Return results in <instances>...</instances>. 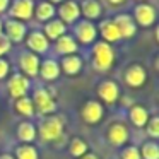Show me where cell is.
<instances>
[{
    "label": "cell",
    "mask_w": 159,
    "mask_h": 159,
    "mask_svg": "<svg viewBox=\"0 0 159 159\" xmlns=\"http://www.w3.org/2000/svg\"><path fill=\"white\" fill-rule=\"evenodd\" d=\"M115 63V50L104 41H96L93 45V67L98 72H108Z\"/></svg>",
    "instance_id": "cell-1"
},
{
    "label": "cell",
    "mask_w": 159,
    "mask_h": 159,
    "mask_svg": "<svg viewBox=\"0 0 159 159\" xmlns=\"http://www.w3.org/2000/svg\"><path fill=\"white\" fill-rule=\"evenodd\" d=\"M39 139L43 142H55L63 135V118L58 115H50V116H43L41 123H39L38 130Z\"/></svg>",
    "instance_id": "cell-2"
},
{
    "label": "cell",
    "mask_w": 159,
    "mask_h": 159,
    "mask_svg": "<svg viewBox=\"0 0 159 159\" xmlns=\"http://www.w3.org/2000/svg\"><path fill=\"white\" fill-rule=\"evenodd\" d=\"M33 106H34V113H39L41 116H50L55 115L57 111V103L53 99V96L50 94L48 89L45 87H36L33 91Z\"/></svg>",
    "instance_id": "cell-3"
},
{
    "label": "cell",
    "mask_w": 159,
    "mask_h": 159,
    "mask_svg": "<svg viewBox=\"0 0 159 159\" xmlns=\"http://www.w3.org/2000/svg\"><path fill=\"white\" fill-rule=\"evenodd\" d=\"M74 39L84 46L94 45L98 39V28L94 22L86 21V19H79L74 24Z\"/></svg>",
    "instance_id": "cell-4"
},
{
    "label": "cell",
    "mask_w": 159,
    "mask_h": 159,
    "mask_svg": "<svg viewBox=\"0 0 159 159\" xmlns=\"http://www.w3.org/2000/svg\"><path fill=\"white\" fill-rule=\"evenodd\" d=\"M34 0H12L9 5V19H16V21H29L33 19L34 14Z\"/></svg>",
    "instance_id": "cell-5"
},
{
    "label": "cell",
    "mask_w": 159,
    "mask_h": 159,
    "mask_svg": "<svg viewBox=\"0 0 159 159\" xmlns=\"http://www.w3.org/2000/svg\"><path fill=\"white\" fill-rule=\"evenodd\" d=\"M156 19H157V14H156L154 5L147 4V2H139L134 7V21L140 28H151V26H154Z\"/></svg>",
    "instance_id": "cell-6"
},
{
    "label": "cell",
    "mask_w": 159,
    "mask_h": 159,
    "mask_svg": "<svg viewBox=\"0 0 159 159\" xmlns=\"http://www.w3.org/2000/svg\"><path fill=\"white\" fill-rule=\"evenodd\" d=\"M106 139L113 147H123L130 139V130L123 121H115L108 127L106 130Z\"/></svg>",
    "instance_id": "cell-7"
},
{
    "label": "cell",
    "mask_w": 159,
    "mask_h": 159,
    "mask_svg": "<svg viewBox=\"0 0 159 159\" xmlns=\"http://www.w3.org/2000/svg\"><path fill=\"white\" fill-rule=\"evenodd\" d=\"M29 89H31V80L26 75H22L21 72H16L11 75V79H9V82H7V91L14 99L28 96Z\"/></svg>",
    "instance_id": "cell-8"
},
{
    "label": "cell",
    "mask_w": 159,
    "mask_h": 159,
    "mask_svg": "<svg viewBox=\"0 0 159 159\" xmlns=\"http://www.w3.org/2000/svg\"><path fill=\"white\" fill-rule=\"evenodd\" d=\"M17 63H19V70H21L22 75L31 79V77L38 75L41 58H39L38 55H34L33 52H22L21 55L17 57Z\"/></svg>",
    "instance_id": "cell-9"
},
{
    "label": "cell",
    "mask_w": 159,
    "mask_h": 159,
    "mask_svg": "<svg viewBox=\"0 0 159 159\" xmlns=\"http://www.w3.org/2000/svg\"><path fill=\"white\" fill-rule=\"evenodd\" d=\"M4 36L16 45L22 43L28 36V26L16 19H7V21H4Z\"/></svg>",
    "instance_id": "cell-10"
},
{
    "label": "cell",
    "mask_w": 159,
    "mask_h": 159,
    "mask_svg": "<svg viewBox=\"0 0 159 159\" xmlns=\"http://www.w3.org/2000/svg\"><path fill=\"white\" fill-rule=\"evenodd\" d=\"M57 16H58V19L65 26L75 24L80 19L79 2H75V0H65V2H62V4L58 5V9H57Z\"/></svg>",
    "instance_id": "cell-11"
},
{
    "label": "cell",
    "mask_w": 159,
    "mask_h": 159,
    "mask_svg": "<svg viewBox=\"0 0 159 159\" xmlns=\"http://www.w3.org/2000/svg\"><path fill=\"white\" fill-rule=\"evenodd\" d=\"M26 46L29 48V52H33L34 55H45V53H48L50 50V41L46 39V36L43 34V31H38V29H34V31L28 33V36H26Z\"/></svg>",
    "instance_id": "cell-12"
},
{
    "label": "cell",
    "mask_w": 159,
    "mask_h": 159,
    "mask_svg": "<svg viewBox=\"0 0 159 159\" xmlns=\"http://www.w3.org/2000/svg\"><path fill=\"white\" fill-rule=\"evenodd\" d=\"M123 79H125V84L132 89H139L145 84L147 80V72L145 69L140 65V63H132L123 74Z\"/></svg>",
    "instance_id": "cell-13"
},
{
    "label": "cell",
    "mask_w": 159,
    "mask_h": 159,
    "mask_svg": "<svg viewBox=\"0 0 159 159\" xmlns=\"http://www.w3.org/2000/svg\"><path fill=\"white\" fill-rule=\"evenodd\" d=\"M113 22L116 24L118 31H120L121 39H132L135 34H137V24H135L134 17L130 14H125V12H120L113 17Z\"/></svg>",
    "instance_id": "cell-14"
},
{
    "label": "cell",
    "mask_w": 159,
    "mask_h": 159,
    "mask_svg": "<svg viewBox=\"0 0 159 159\" xmlns=\"http://www.w3.org/2000/svg\"><path fill=\"white\" fill-rule=\"evenodd\" d=\"M104 115V110H103V104L99 103V101L96 99H89L84 103L82 110H80V116H82V120L86 121V123L89 125H96L101 121V118H103Z\"/></svg>",
    "instance_id": "cell-15"
},
{
    "label": "cell",
    "mask_w": 159,
    "mask_h": 159,
    "mask_svg": "<svg viewBox=\"0 0 159 159\" xmlns=\"http://www.w3.org/2000/svg\"><path fill=\"white\" fill-rule=\"evenodd\" d=\"M98 96H99V99L104 104L111 106V104L116 103L118 96H120V87H118V84L115 80L106 79L103 82H99V86H98Z\"/></svg>",
    "instance_id": "cell-16"
},
{
    "label": "cell",
    "mask_w": 159,
    "mask_h": 159,
    "mask_svg": "<svg viewBox=\"0 0 159 159\" xmlns=\"http://www.w3.org/2000/svg\"><path fill=\"white\" fill-rule=\"evenodd\" d=\"M79 9L80 16H84V19L91 22L98 21L103 16V5H101L99 0H80Z\"/></svg>",
    "instance_id": "cell-17"
},
{
    "label": "cell",
    "mask_w": 159,
    "mask_h": 159,
    "mask_svg": "<svg viewBox=\"0 0 159 159\" xmlns=\"http://www.w3.org/2000/svg\"><path fill=\"white\" fill-rule=\"evenodd\" d=\"M98 34L101 36V41L108 43V45H111V43H116L121 39L120 36V31H118L116 24L113 22V19H104V21H101L99 28H98Z\"/></svg>",
    "instance_id": "cell-18"
},
{
    "label": "cell",
    "mask_w": 159,
    "mask_h": 159,
    "mask_svg": "<svg viewBox=\"0 0 159 159\" xmlns=\"http://www.w3.org/2000/svg\"><path fill=\"white\" fill-rule=\"evenodd\" d=\"M60 65V72H63L65 75H77L80 74L84 67V62L79 55H67V57H62V60L58 62Z\"/></svg>",
    "instance_id": "cell-19"
},
{
    "label": "cell",
    "mask_w": 159,
    "mask_h": 159,
    "mask_svg": "<svg viewBox=\"0 0 159 159\" xmlns=\"http://www.w3.org/2000/svg\"><path fill=\"white\" fill-rule=\"evenodd\" d=\"M149 118H151L149 110L145 106H142V104H132L128 108V120H130V123L135 128H144L147 125Z\"/></svg>",
    "instance_id": "cell-20"
},
{
    "label": "cell",
    "mask_w": 159,
    "mask_h": 159,
    "mask_svg": "<svg viewBox=\"0 0 159 159\" xmlns=\"http://www.w3.org/2000/svg\"><path fill=\"white\" fill-rule=\"evenodd\" d=\"M43 34L46 36L48 41H57L60 36L67 34V26L58 17H53L48 22H45V26H43Z\"/></svg>",
    "instance_id": "cell-21"
},
{
    "label": "cell",
    "mask_w": 159,
    "mask_h": 159,
    "mask_svg": "<svg viewBox=\"0 0 159 159\" xmlns=\"http://www.w3.org/2000/svg\"><path fill=\"white\" fill-rule=\"evenodd\" d=\"M77 50H79V43H77L75 39H74V36H70V34H63L55 41V53L57 55H62V57L75 55Z\"/></svg>",
    "instance_id": "cell-22"
},
{
    "label": "cell",
    "mask_w": 159,
    "mask_h": 159,
    "mask_svg": "<svg viewBox=\"0 0 159 159\" xmlns=\"http://www.w3.org/2000/svg\"><path fill=\"white\" fill-rule=\"evenodd\" d=\"M39 77H41L43 80H57L60 77V65L57 60L53 58H46V60H41V63H39V70H38Z\"/></svg>",
    "instance_id": "cell-23"
},
{
    "label": "cell",
    "mask_w": 159,
    "mask_h": 159,
    "mask_svg": "<svg viewBox=\"0 0 159 159\" xmlns=\"http://www.w3.org/2000/svg\"><path fill=\"white\" fill-rule=\"evenodd\" d=\"M57 16V7L46 0H41L38 4H34V14L33 17H36L39 22H48L50 19H53Z\"/></svg>",
    "instance_id": "cell-24"
},
{
    "label": "cell",
    "mask_w": 159,
    "mask_h": 159,
    "mask_svg": "<svg viewBox=\"0 0 159 159\" xmlns=\"http://www.w3.org/2000/svg\"><path fill=\"white\" fill-rule=\"evenodd\" d=\"M16 135H17V139L22 142V144H33L34 139H36V135H38V132H36V127H34L33 121L26 120V121H21V123L17 125Z\"/></svg>",
    "instance_id": "cell-25"
},
{
    "label": "cell",
    "mask_w": 159,
    "mask_h": 159,
    "mask_svg": "<svg viewBox=\"0 0 159 159\" xmlns=\"http://www.w3.org/2000/svg\"><path fill=\"white\" fill-rule=\"evenodd\" d=\"M14 110L17 111L21 116H26V118L34 116V106H33V101H31L29 96H24V98L16 99L14 101Z\"/></svg>",
    "instance_id": "cell-26"
},
{
    "label": "cell",
    "mask_w": 159,
    "mask_h": 159,
    "mask_svg": "<svg viewBox=\"0 0 159 159\" xmlns=\"http://www.w3.org/2000/svg\"><path fill=\"white\" fill-rule=\"evenodd\" d=\"M86 152H89V144H87L84 139L74 137L72 140H70V144H69V154L72 156V157L79 159V157H82Z\"/></svg>",
    "instance_id": "cell-27"
},
{
    "label": "cell",
    "mask_w": 159,
    "mask_h": 159,
    "mask_svg": "<svg viewBox=\"0 0 159 159\" xmlns=\"http://www.w3.org/2000/svg\"><path fill=\"white\" fill-rule=\"evenodd\" d=\"M16 159H39V152L33 144H21L14 151Z\"/></svg>",
    "instance_id": "cell-28"
},
{
    "label": "cell",
    "mask_w": 159,
    "mask_h": 159,
    "mask_svg": "<svg viewBox=\"0 0 159 159\" xmlns=\"http://www.w3.org/2000/svg\"><path fill=\"white\" fill-rule=\"evenodd\" d=\"M142 159H159V145L157 140H147L139 149Z\"/></svg>",
    "instance_id": "cell-29"
},
{
    "label": "cell",
    "mask_w": 159,
    "mask_h": 159,
    "mask_svg": "<svg viewBox=\"0 0 159 159\" xmlns=\"http://www.w3.org/2000/svg\"><path fill=\"white\" fill-rule=\"evenodd\" d=\"M145 130H147V135L152 139V140H157V139H159V118L157 116L149 118Z\"/></svg>",
    "instance_id": "cell-30"
},
{
    "label": "cell",
    "mask_w": 159,
    "mask_h": 159,
    "mask_svg": "<svg viewBox=\"0 0 159 159\" xmlns=\"http://www.w3.org/2000/svg\"><path fill=\"white\" fill-rule=\"evenodd\" d=\"M121 159H142L139 147L135 145H127V147L121 149Z\"/></svg>",
    "instance_id": "cell-31"
},
{
    "label": "cell",
    "mask_w": 159,
    "mask_h": 159,
    "mask_svg": "<svg viewBox=\"0 0 159 159\" xmlns=\"http://www.w3.org/2000/svg\"><path fill=\"white\" fill-rule=\"evenodd\" d=\"M11 46H12V43L9 41L4 34L0 36V58H4V57L11 52Z\"/></svg>",
    "instance_id": "cell-32"
},
{
    "label": "cell",
    "mask_w": 159,
    "mask_h": 159,
    "mask_svg": "<svg viewBox=\"0 0 159 159\" xmlns=\"http://www.w3.org/2000/svg\"><path fill=\"white\" fill-rule=\"evenodd\" d=\"M11 74V63L7 58H0V80L7 79V75Z\"/></svg>",
    "instance_id": "cell-33"
},
{
    "label": "cell",
    "mask_w": 159,
    "mask_h": 159,
    "mask_svg": "<svg viewBox=\"0 0 159 159\" xmlns=\"http://www.w3.org/2000/svg\"><path fill=\"white\" fill-rule=\"evenodd\" d=\"M9 5H11V0H0V16L7 12Z\"/></svg>",
    "instance_id": "cell-34"
},
{
    "label": "cell",
    "mask_w": 159,
    "mask_h": 159,
    "mask_svg": "<svg viewBox=\"0 0 159 159\" xmlns=\"http://www.w3.org/2000/svg\"><path fill=\"white\" fill-rule=\"evenodd\" d=\"M79 159H99V157H98L94 152H86V154H84L82 157H79Z\"/></svg>",
    "instance_id": "cell-35"
},
{
    "label": "cell",
    "mask_w": 159,
    "mask_h": 159,
    "mask_svg": "<svg viewBox=\"0 0 159 159\" xmlns=\"http://www.w3.org/2000/svg\"><path fill=\"white\" fill-rule=\"evenodd\" d=\"M127 0H108V4H111V5H123Z\"/></svg>",
    "instance_id": "cell-36"
},
{
    "label": "cell",
    "mask_w": 159,
    "mask_h": 159,
    "mask_svg": "<svg viewBox=\"0 0 159 159\" xmlns=\"http://www.w3.org/2000/svg\"><path fill=\"white\" fill-rule=\"evenodd\" d=\"M0 159H16L12 154H0Z\"/></svg>",
    "instance_id": "cell-37"
},
{
    "label": "cell",
    "mask_w": 159,
    "mask_h": 159,
    "mask_svg": "<svg viewBox=\"0 0 159 159\" xmlns=\"http://www.w3.org/2000/svg\"><path fill=\"white\" fill-rule=\"evenodd\" d=\"M46 2H50V4H53V5H60L62 2H65V0H46Z\"/></svg>",
    "instance_id": "cell-38"
},
{
    "label": "cell",
    "mask_w": 159,
    "mask_h": 159,
    "mask_svg": "<svg viewBox=\"0 0 159 159\" xmlns=\"http://www.w3.org/2000/svg\"><path fill=\"white\" fill-rule=\"evenodd\" d=\"M4 34V21H2V19H0V36Z\"/></svg>",
    "instance_id": "cell-39"
},
{
    "label": "cell",
    "mask_w": 159,
    "mask_h": 159,
    "mask_svg": "<svg viewBox=\"0 0 159 159\" xmlns=\"http://www.w3.org/2000/svg\"><path fill=\"white\" fill-rule=\"evenodd\" d=\"M139 2H145V0H139Z\"/></svg>",
    "instance_id": "cell-40"
},
{
    "label": "cell",
    "mask_w": 159,
    "mask_h": 159,
    "mask_svg": "<svg viewBox=\"0 0 159 159\" xmlns=\"http://www.w3.org/2000/svg\"><path fill=\"white\" fill-rule=\"evenodd\" d=\"M34 2H36V0H34Z\"/></svg>",
    "instance_id": "cell-41"
}]
</instances>
